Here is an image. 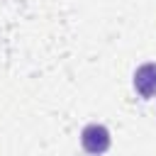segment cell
I'll use <instances>...</instances> for the list:
<instances>
[{"mask_svg":"<svg viewBox=\"0 0 156 156\" xmlns=\"http://www.w3.org/2000/svg\"><path fill=\"white\" fill-rule=\"evenodd\" d=\"M80 144L88 154L93 156H100L110 149V132L102 127V124H88L83 132H80Z\"/></svg>","mask_w":156,"mask_h":156,"instance_id":"6da1fadb","label":"cell"},{"mask_svg":"<svg viewBox=\"0 0 156 156\" xmlns=\"http://www.w3.org/2000/svg\"><path fill=\"white\" fill-rule=\"evenodd\" d=\"M134 88L141 98L156 95V63H141L134 71Z\"/></svg>","mask_w":156,"mask_h":156,"instance_id":"7a4b0ae2","label":"cell"}]
</instances>
